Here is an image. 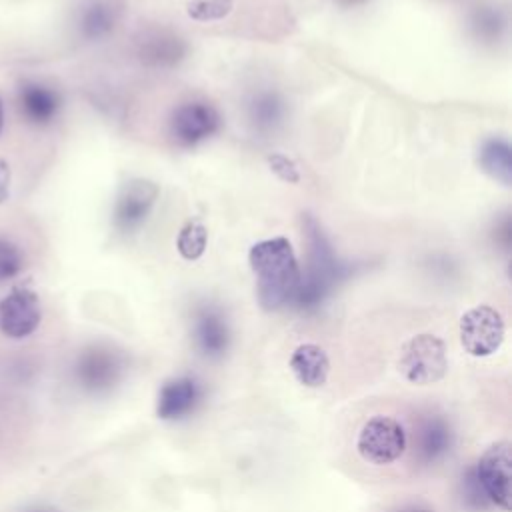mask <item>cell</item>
I'll list each match as a JSON object with an SVG mask.
<instances>
[{"mask_svg":"<svg viewBox=\"0 0 512 512\" xmlns=\"http://www.w3.org/2000/svg\"><path fill=\"white\" fill-rule=\"evenodd\" d=\"M20 512H58V510H54L50 506H26Z\"/></svg>","mask_w":512,"mask_h":512,"instance_id":"cell-26","label":"cell"},{"mask_svg":"<svg viewBox=\"0 0 512 512\" xmlns=\"http://www.w3.org/2000/svg\"><path fill=\"white\" fill-rule=\"evenodd\" d=\"M42 320L40 300L34 290L16 286L0 298V332L12 340H22L36 332Z\"/></svg>","mask_w":512,"mask_h":512,"instance_id":"cell-7","label":"cell"},{"mask_svg":"<svg viewBox=\"0 0 512 512\" xmlns=\"http://www.w3.org/2000/svg\"><path fill=\"white\" fill-rule=\"evenodd\" d=\"M268 162H270L272 172H274L280 180L290 182V184L300 182V172H298L294 160H290L288 156H284V154H272V156L268 158Z\"/></svg>","mask_w":512,"mask_h":512,"instance_id":"cell-23","label":"cell"},{"mask_svg":"<svg viewBox=\"0 0 512 512\" xmlns=\"http://www.w3.org/2000/svg\"><path fill=\"white\" fill-rule=\"evenodd\" d=\"M138 54L146 64L168 66V64L178 62L184 56V44L180 42V38L166 36V34H154V36H148L146 40H142Z\"/></svg>","mask_w":512,"mask_h":512,"instance_id":"cell-17","label":"cell"},{"mask_svg":"<svg viewBox=\"0 0 512 512\" xmlns=\"http://www.w3.org/2000/svg\"><path fill=\"white\" fill-rule=\"evenodd\" d=\"M476 24H478V30H480V32H486V30L496 32L498 26H500V22H498V18H496L494 12H482V14H478Z\"/></svg>","mask_w":512,"mask_h":512,"instance_id":"cell-24","label":"cell"},{"mask_svg":"<svg viewBox=\"0 0 512 512\" xmlns=\"http://www.w3.org/2000/svg\"><path fill=\"white\" fill-rule=\"evenodd\" d=\"M18 110L34 126H48L60 112V96L42 82H22L18 88Z\"/></svg>","mask_w":512,"mask_h":512,"instance_id":"cell-10","label":"cell"},{"mask_svg":"<svg viewBox=\"0 0 512 512\" xmlns=\"http://www.w3.org/2000/svg\"><path fill=\"white\" fill-rule=\"evenodd\" d=\"M504 332L502 314L488 304L474 306L460 318L462 348L476 358L494 354L504 342Z\"/></svg>","mask_w":512,"mask_h":512,"instance_id":"cell-5","label":"cell"},{"mask_svg":"<svg viewBox=\"0 0 512 512\" xmlns=\"http://www.w3.org/2000/svg\"><path fill=\"white\" fill-rule=\"evenodd\" d=\"M234 0H192L186 4V12L192 20L210 22L220 20L232 12Z\"/></svg>","mask_w":512,"mask_h":512,"instance_id":"cell-21","label":"cell"},{"mask_svg":"<svg viewBox=\"0 0 512 512\" xmlns=\"http://www.w3.org/2000/svg\"><path fill=\"white\" fill-rule=\"evenodd\" d=\"M2 126H4V106H2V100H0V132H2Z\"/></svg>","mask_w":512,"mask_h":512,"instance_id":"cell-27","label":"cell"},{"mask_svg":"<svg viewBox=\"0 0 512 512\" xmlns=\"http://www.w3.org/2000/svg\"><path fill=\"white\" fill-rule=\"evenodd\" d=\"M256 276L258 302L264 310H278L294 302L300 284V266L292 244L284 236L256 242L248 252Z\"/></svg>","mask_w":512,"mask_h":512,"instance_id":"cell-1","label":"cell"},{"mask_svg":"<svg viewBox=\"0 0 512 512\" xmlns=\"http://www.w3.org/2000/svg\"><path fill=\"white\" fill-rule=\"evenodd\" d=\"M418 452L426 462H434L442 458L454 442V432L448 422L440 416L426 418L418 428Z\"/></svg>","mask_w":512,"mask_h":512,"instance_id":"cell-15","label":"cell"},{"mask_svg":"<svg viewBox=\"0 0 512 512\" xmlns=\"http://www.w3.org/2000/svg\"><path fill=\"white\" fill-rule=\"evenodd\" d=\"M302 226L306 234L308 262L304 272H300L294 302L300 308H314L348 274V266L336 256L328 236L312 214L302 216Z\"/></svg>","mask_w":512,"mask_h":512,"instance_id":"cell-2","label":"cell"},{"mask_svg":"<svg viewBox=\"0 0 512 512\" xmlns=\"http://www.w3.org/2000/svg\"><path fill=\"white\" fill-rule=\"evenodd\" d=\"M448 370L446 346L434 334H418L410 338L400 354V372L412 384L426 386L444 378Z\"/></svg>","mask_w":512,"mask_h":512,"instance_id":"cell-4","label":"cell"},{"mask_svg":"<svg viewBox=\"0 0 512 512\" xmlns=\"http://www.w3.org/2000/svg\"><path fill=\"white\" fill-rule=\"evenodd\" d=\"M10 192V168L4 158H0V204L8 198Z\"/></svg>","mask_w":512,"mask_h":512,"instance_id":"cell-25","label":"cell"},{"mask_svg":"<svg viewBox=\"0 0 512 512\" xmlns=\"http://www.w3.org/2000/svg\"><path fill=\"white\" fill-rule=\"evenodd\" d=\"M220 128L218 110L202 100H192L180 104L170 118V134L182 146H194L210 136H214Z\"/></svg>","mask_w":512,"mask_h":512,"instance_id":"cell-8","label":"cell"},{"mask_svg":"<svg viewBox=\"0 0 512 512\" xmlns=\"http://www.w3.org/2000/svg\"><path fill=\"white\" fill-rule=\"evenodd\" d=\"M288 364H290L294 378L302 386H308V388H320L322 384H326L328 374H330L328 354L324 352V348H320L318 344H312V342L300 344L292 352Z\"/></svg>","mask_w":512,"mask_h":512,"instance_id":"cell-12","label":"cell"},{"mask_svg":"<svg viewBox=\"0 0 512 512\" xmlns=\"http://www.w3.org/2000/svg\"><path fill=\"white\" fill-rule=\"evenodd\" d=\"M194 338L202 354L206 356L224 354L230 342V330H228L226 318L214 308L200 310L194 322Z\"/></svg>","mask_w":512,"mask_h":512,"instance_id":"cell-14","label":"cell"},{"mask_svg":"<svg viewBox=\"0 0 512 512\" xmlns=\"http://www.w3.org/2000/svg\"><path fill=\"white\" fill-rule=\"evenodd\" d=\"M24 268V254L10 238L0 236V282L12 280Z\"/></svg>","mask_w":512,"mask_h":512,"instance_id":"cell-22","label":"cell"},{"mask_svg":"<svg viewBox=\"0 0 512 512\" xmlns=\"http://www.w3.org/2000/svg\"><path fill=\"white\" fill-rule=\"evenodd\" d=\"M402 512H428V510H422V508H408V510H402Z\"/></svg>","mask_w":512,"mask_h":512,"instance_id":"cell-28","label":"cell"},{"mask_svg":"<svg viewBox=\"0 0 512 512\" xmlns=\"http://www.w3.org/2000/svg\"><path fill=\"white\" fill-rule=\"evenodd\" d=\"M114 22H116V12L114 8L108 4V2H102V0H94L90 2L82 14H80V22H78V28H80V34L88 40H98L102 36H106L112 28H114Z\"/></svg>","mask_w":512,"mask_h":512,"instance_id":"cell-18","label":"cell"},{"mask_svg":"<svg viewBox=\"0 0 512 512\" xmlns=\"http://www.w3.org/2000/svg\"><path fill=\"white\" fill-rule=\"evenodd\" d=\"M248 112L258 130H274L284 116V102L274 92H262L252 98Z\"/></svg>","mask_w":512,"mask_h":512,"instance_id":"cell-19","label":"cell"},{"mask_svg":"<svg viewBox=\"0 0 512 512\" xmlns=\"http://www.w3.org/2000/svg\"><path fill=\"white\" fill-rule=\"evenodd\" d=\"M480 168L494 180L502 182L504 186L512 180V154L508 142L500 138H490L480 146L478 152Z\"/></svg>","mask_w":512,"mask_h":512,"instance_id":"cell-16","label":"cell"},{"mask_svg":"<svg viewBox=\"0 0 512 512\" xmlns=\"http://www.w3.org/2000/svg\"><path fill=\"white\" fill-rule=\"evenodd\" d=\"M200 400V386L192 378L168 380L158 394L156 414L162 420H178L194 410Z\"/></svg>","mask_w":512,"mask_h":512,"instance_id":"cell-11","label":"cell"},{"mask_svg":"<svg viewBox=\"0 0 512 512\" xmlns=\"http://www.w3.org/2000/svg\"><path fill=\"white\" fill-rule=\"evenodd\" d=\"M476 480L480 482L486 498L502 510L512 508V454L510 442L500 440L484 450L476 464Z\"/></svg>","mask_w":512,"mask_h":512,"instance_id":"cell-6","label":"cell"},{"mask_svg":"<svg viewBox=\"0 0 512 512\" xmlns=\"http://www.w3.org/2000/svg\"><path fill=\"white\" fill-rule=\"evenodd\" d=\"M118 362L112 352L104 348H88L76 362V376L88 390H102L116 378Z\"/></svg>","mask_w":512,"mask_h":512,"instance_id":"cell-13","label":"cell"},{"mask_svg":"<svg viewBox=\"0 0 512 512\" xmlns=\"http://www.w3.org/2000/svg\"><path fill=\"white\" fill-rule=\"evenodd\" d=\"M356 450L370 464H392L406 450V430L396 418L376 414L362 424L356 436Z\"/></svg>","mask_w":512,"mask_h":512,"instance_id":"cell-3","label":"cell"},{"mask_svg":"<svg viewBox=\"0 0 512 512\" xmlns=\"http://www.w3.org/2000/svg\"><path fill=\"white\" fill-rule=\"evenodd\" d=\"M208 242V230L200 220H190L178 234L176 248L186 260H196L204 254Z\"/></svg>","mask_w":512,"mask_h":512,"instance_id":"cell-20","label":"cell"},{"mask_svg":"<svg viewBox=\"0 0 512 512\" xmlns=\"http://www.w3.org/2000/svg\"><path fill=\"white\" fill-rule=\"evenodd\" d=\"M158 198V186L148 180H132L124 186L122 194L118 196L114 208V224L130 232L138 228L150 214L154 202Z\"/></svg>","mask_w":512,"mask_h":512,"instance_id":"cell-9","label":"cell"}]
</instances>
